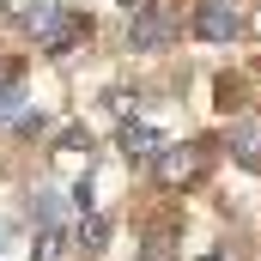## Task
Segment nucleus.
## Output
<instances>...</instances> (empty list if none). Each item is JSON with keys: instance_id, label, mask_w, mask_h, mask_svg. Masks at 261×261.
I'll list each match as a JSON object with an SVG mask.
<instances>
[{"instance_id": "7ed1b4c3", "label": "nucleus", "mask_w": 261, "mask_h": 261, "mask_svg": "<svg viewBox=\"0 0 261 261\" xmlns=\"http://www.w3.org/2000/svg\"><path fill=\"white\" fill-rule=\"evenodd\" d=\"M85 37H91V24H85L79 12H61V18H55V24H49V31H43L37 43H43L49 55H73V49H79Z\"/></svg>"}, {"instance_id": "f257e3e1", "label": "nucleus", "mask_w": 261, "mask_h": 261, "mask_svg": "<svg viewBox=\"0 0 261 261\" xmlns=\"http://www.w3.org/2000/svg\"><path fill=\"white\" fill-rule=\"evenodd\" d=\"M195 37H206V43H231L237 37V6L231 0H206L195 12Z\"/></svg>"}, {"instance_id": "20e7f679", "label": "nucleus", "mask_w": 261, "mask_h": 261, "mask_svg": "<svg viewBox=\"0 0 261 261\" xmlns=\"http://www.w3.org/2000/svg\"><path fill=\"white\" fill-rule=\"evenodd\" d=\"M195 170H200L195 146H158V176H164V182H189Z\"/></svg>"}, {"instance_id": "39448f33", "label": "nucleus", "mask_w": 261, "mask_h": 261, "mask_svg": "<svg viewBox=\"0 0 261 261\" xmlns=\"http://www.w3.org/2000/svg\"><path fill=\"white\" fill-rule=\"evenodd\" d=\"M231 152H237V164L261 170V122H237L231 128Z\"/></svg>"}, {"instance_id": "f03ea898", "label": "nucleus", "mask_w": 261, "mask_h": 261, "mask_svg": "<svg viewBox=\"0 0 261 261\" xmlns=\"http://www.w3.org/2000/svg\"><path fill=\"white\" fill-rule=\"evenodd\" d=\"M170 37H176V24H170L164 12H152V6L134 12V24H128V43H134V49H164Z\"/></svg>"}, {"instance_id": "0eeeda50", "label": "nucleus", "mask_w": 261, "mask_h": 261, "mask_svg": "<svg viewBox=\"0 0 261 261\" xmlns=\"http://www.w3.org/2000/svg\"><path fill=\"white\" fill-rule=\"evenodd\" d=\"M67 6L61 0H37V6H31V12H24V24H31V37H43V31H49V24H55V18H61Z\"/></svg>"}, {"instance_id": "1a4fd4ad", "label": "nucleus", "mask_w": 261, "mask_h": 261, "mask_svg": "<svg viewBox=\"0 0 261 261\" xmlns=\"http://www.w3.org/2000/svg\"><path fill=\"white\" fill-rule=\"evenodd\" d=\"M18 103H24V85H18L12 73H0V116H12Z\"/></svg>"}, {"instance_id": "423d86ee", "label": "nucleus", "mask_w": 261, "mask_h": 261, "mask_svg": "<svg viewBox=\"0 0 261 261\" xmlns=\"http://www.w3.org/2000/svg\"><path fill=\"white\" fill-rule=\"evenodd\" d=\"M158 146H164V140L146 128V122H122V152H128V158H158Z\"/></svg>"}, {"instance_id": "6e6552de", "label": "nucleus", "mask_w": 261, "mask_h": 261, "mask_svg": "<svg viewBox=\"0 0 261 261\" xmlns=\"http://www.w3.org/2000/svg\"><path fill=\"white\" fill-rule=\"evenodd\" d=\"M61 255H67V231H61V225H49L43 243H37V261H61Z\"/></svg>"}, {"instance_id": "9d476101", "label": "nucleus", "mask_w": 261, "mask_h": 261, "mask_svg": "<svg viewBox=\"0 0 261 261\" xmlns=\"http://www.w3.org/2000/svg\"><path fill=\"white\" fill-rule=\"evenodd\" d=\"M79 237H85V249H103V237H110V225H103V219H91V225H85Z\"/></svg>"}]
</instances>
